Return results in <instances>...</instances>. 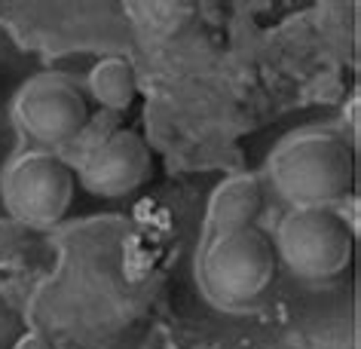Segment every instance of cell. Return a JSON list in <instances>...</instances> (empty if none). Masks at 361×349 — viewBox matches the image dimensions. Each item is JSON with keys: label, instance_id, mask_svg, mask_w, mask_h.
Returning a JSON list of instances; mask_svg holds the SVG:
<instances>
[{"label": "cell", "instance_id": "4", "mask_svg": "<svg viewBox=\"0 0 361 349\" xmlns=\"http://www.w3.org/2000/svg\"><path fill=\"white\" fill-rule=\"evenodd\" d=\"M74 169L52 150H28L0 175L6 212L25 227H49L61 221L74 202Z\"/></svg>", "mask_w": 361, "mask_h": 349}, {"label": "cell", "instance_id": "7", "mask_svg": "<svg viewBox=\"0 0 361 349\" xmlns=\"http://www.w3.org/2000/svg\"><path fill=\"white\" fill-rule=\"evenodd\" d=\"M264 205V190L255 175H233L214 187L209 200V236L255 227Z\"/></svg>", "mask_w": 361, "mask_h": 349}, {"label": "cell", "instance_id": "2", "mask_svg": "<svg viewBox=\"0 0 361 349\" xmlns=\"http://www.w3.org/2000/svg\"><path fill=\"white\" fill-rule=\"evenodd\" d=\"M279 257L273 239L257 227L209 236L200 255L202 294L218 310H242L255 303L276 279Z\"/></svg>", "mask_w": 361, "mask_h": 349}, {"label": "cell", "instance_id": "8", "mask_svg": "<svg viewBox=\"0 0 361 349\" xmlns=\"http://www.w3.org/2000/svg\"><path fill=\"white\" fill-rule=\"evenodd\" d=\"M89 92L107 111H114V114L126 111L135 102V95H138V77H135L132 61L120 56L102 59L89 71Z\"/></svg>", "mask_w": 361, "mask_h": 349}, {"label": "cell", "instance_id": "6", "mask_svg": "<svg viewBox=\"0 0 361 349\" xmlns=\"http://www.w3.org/2000/svg\"><path fill=\"white\" fill-rule=\"evenodd\" d=\"M150 147L132 129H114L80 159V184L89 193L116 200L135 193L150 175Z\"/></svg>", "mask_w": 361, "mask_h": 349}, {"label": "cell", "instance_id": "1", "mask_svg": "<svg viewBox=\"0 0 361 349\" xmlns=\"http://www.w3.org/2000/svg\"><path fill=\"white\" fill-rule=\"evenodd\" d=\"M269 178L294 209H331L352 190L355 154L334 132H300L273 154Z\"/></svg>", "mask_w": 361, "mask_h": 349}, {"label": "cell", "instance_id": "5", "mask_svg": "<svg viewBox=\"0 0 361 349\" xmlns=\"http://www.w3.org/2000/svg\"><path fill=\"white\" fill-rule=\"evenodd\" d=\"M13 111L25 135L49 150L68 147L89 123L83 89L59 71L31 77L16 95Z\"/></svg>", "mask_w": 361, "mask_h": 349}, {"label": "cell", "instance_id": "9", "mask_svg": "<svg viewBox=\"0 0 361 349\" xmlns=\"http://www.w3.org/2000/svg\"><path fill=\"white\" fill-rule=\"evenodd\" d=\"M13 349H56V346H52V340L47 334H40V331H28V334H25Z\"/></svg>", "mask_w": 361, "mask_h": 349}, {"label": "cell", "instance_id": "3", "mask_svg": "<svg viewBox=\"0 0 361 349\" xmlns=\"http://www.w3.org/2000/svg\"><path fill=\"white\" fill-rule=\"evenodd\" d=\"M273 248L294 276L324 282L349 267L355 236L346 218L334 209H291L279 224Z\"/></svg>", "mask_w": 361, "mask_h": 349}]
</instances>
